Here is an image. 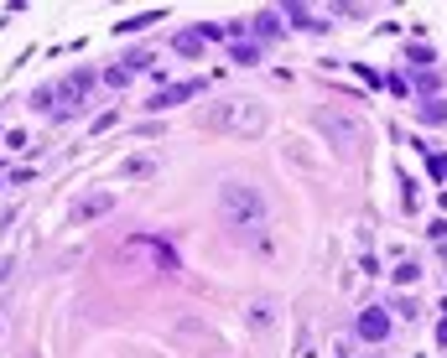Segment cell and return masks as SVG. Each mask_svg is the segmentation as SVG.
I'll use <instances>...</instances> for the list:
<instances>
[{
    "label": "cell",
    "instance_id": "obj_18",
    "mask_svg": "<svg viewBox=\"0 0 447 358\" xmlns=\"http://www.w3.org/2000/svg\"><path fill=\"white\" fill-rule=\"evenodd\" d=\"M104 84H115V88H125V84H130V68H125V62H120V68H110V73H104Z\"/></svg>",
    "mask_w": 447,
    "mask_h": 358
},
{
    "label": "cell",
    "instance_id": "obj_1",
    "mask_svg": "<svg viewBox=\"0 0 447 358\" xmlns=\"http://www.w3.org/2000/svg\"><path fill=\"white\" fill-rule=\"evenodd\" d=\"M219 213L234 223V229H260V223L271 218V203L260 187H250V182H224L219 187Z\"/></svg>",
    "mask_w": 447,
    "mask_h": 358
},
{
    "label": "cell",
    "instance_id": "obj_21",
    "mask_svg": "<svg viewBox=\"0 0 447 358\" xmlns=\"http://www.w3.org/2000/svg\"><path fill=\"white\" fill-rule=\"evenodd\" d=\"M427 166H432V177H447V156H432L427 151Z\"/></svg>",
    "mask_w": 447,
    "mask_h": 358
},
{
    "label": "cell",
    "instance_id": "obj_11",
    "mask_svg": "<svg viewBox=\"0 0 447 358\" xmlns=\"http://www.w3.org/2000/svg\"><path fill=\"white\" fill-rule=\"evenodd\" d=\"M172 47L182 52V58H198V52H203V37H198V32H177Z\"/></svg>",
    "mask_w": 447,
    "mask_h": 358
},
{
    "label": "cell",
    "instance_id": "obj_6",
    "mask_svg": "<svg viewBox=\"0 0 447 358\" xmlns=\"http://www.w3.org/2000/svg\"><path fill=\"white\" fill-rule=\"evenodd\" d=\"M354 327H359V338H364V343H380V338L390 333V317L380 312V307H370V312H364L359 322H354Z\"/></svg>",
    "mask_w": 447,
    "mask_h": 358
},
{
    "label": "cell",
    "instance_id": "obj_4",
    "mask_svg": "<svg viewBox=\"0 0 447 358\" xmlns=\"http://www.w3.org/2000/svg\"><path fill=\"white\" fill-rule=\"evenodd\" d=\"M276 317H281V301H276V296H250L245 301V322L255 327V333H271Z\"/></svg>",
    "mask_w": 447,
    "mask_h": 358
},
{
    "label": "cell",
    "instance_id": "obj_19",
    "mask_svg": "<svg viewBox=\"0 0 447 358\" xmlns=\"http://www.w3.org/2000/svg\"><path fill=\"white\" fill-rule=\"evenodd\" d=\"M406 58H411V62H432V47L427 42H411V47H406Z\"/></svg>",
    "mask_w": 447,
    "mask_h": 358
},
{
    "label": "cell",
    "instance_id": "obj_2",
    "mask_svg": "<svg viewBox=\"0 0 447 358\" xmlns=\"http://www.w3.org/2000/svg\"><path fill=\"white\" fill-rule=\"evenodd\" d=\"M214 125L229 130V135H260V130L271 125V114H266V104H260V99L234 94V99H224L219 110H214Z\"/></svg>",
    "mask_w": 447,
    "mask_h": 358
},
{
    "label": "cell",
    "instance_id": "obj_12",
    "mask_svg": "<svg viewBox=\"0 0 447 358\" xmlns=\"http://www.w3.org/2000/svg\"><path fill=\"white\" fill-rule=\"evenodd\" d=\"M422 125H447V99H427L422 104Z\"/></svg>",
    "mask_w": 447,
    "mask_h": 358
},
{
    "label": "cell",
    "instance_id": "obj_10",
    "mask_svg": "<svg viewBox=\"0 0 447 358\" xmlns=\"http://www.w3.org/2000/svg\"><path fill=\"white\" fill-rule=\"evenodd\" d=\"M255 32L276 42V37H281V11H260V16H255Z\"/></svg>",
    "mask_w": 447,
    "mask_h": 358
},
{
    "label": "cell",
    "instance_id": "obj_14",
    "mask_svg": "<svg viewBox=\"0 0 447 358\" xmlns=\"http://www.w3.org/2000/svg\"><path fill=\"white\" fill-rule=\"evenodd\" d=\"M151 62H156V52H151V47H141V52H130V58H125V68H130V73H136V68L146 73Z\"/></svg>",
    "mask_w": 447,
    "mask_h": 358
},
{
    "label": "cell",
    "instance_id": "obj_16",
    "mask_svg": "<svg viewBox=\"0 0 447 358\" xmlns=\"http://www.w3.org/2000/svg\"><path fill=\"white\" fill-rule=\"evenodd\" d=\"M68 84L78 88V94H89V88H94V73H89V68H78V73L68 78Z\"/></svg>",
    "mask_w": 447,
    "mask_h": 358
},
{
    "label": "cell",
    "instance_id": "obj_3",
    "mask_svg": "<svg viewBox=\"0 0 447 358\" xmlns=\"http://www.w3.org/2000/svg\"><path fill=\"white\" fill-rule=\"evenodd\" d=\"M312 125L328 135V145H333L338 156H354L364 145V125L354 114H344V110H312Z\"/></svg>",
    "mask_w": 447,
    "mask_h": 358
},
{
    "label": "cell",
    "instance_id": "obj_17",
    "mask_svg": "<svg viewBox=\"0 0 447 358\" xmlns=\"http://www.w3.org/2000/svg\"><path fill=\"white\" fill-rule=\"evenodd\" d=\"M416 281H422V270H416V265H401V270H396V286H416Z\"/></svg>",
    "mask_w": 447,
    "mask_h": 358
},
{
    "label": "cell",
    "instance_id": "obj_5",
    "mask_svg": "<svg viewBox=\"0 0 447 358\" xmlns=\"http://www.w3.org/2000/svg\"><path fill=\"white\" fill-rule=\"evenodd\" d=\"M110 208H115V197H110V192H84V197H78V203L68 208V218H73V223H84V218L110 213Z\"/></svg>",
    "mask_w": 447,
    "mask_h": 358
},
{
    "label": "cell",
    "instance_id": "obj_13",
    "mask_svg": "<svg viewBox=\"0 0 447 358\" xmlns=\"http://www.w3.org/2000/svg\"><path fill=\"white\" fill-rule=\"evenodd\" d=\"M120 171H125V177H151V171H156V161H151V156H130V161H125Z\"/></svg>",
    "mask_w": 447,
    "mask_h": 358
},
{
    "label": "cell",
    "instance_id": "obj_20",
    "mask_svg": "<svg viewBox=\"0 0 447 358\" xmlns=\"http://www.w3.org/2000/svg\"><path fill=\"white\" fill-rule=\"evenodd\" d=\"M234 62H260V47H245L240 42V47H234Z\"/></svg>",
    "mask_w": 447,
    "mask_h": 358
},
{
    "label": "cell",
    "instance_id": "obj_8",
    "mask_svg": "<svg viewBox=\"0 0 447 358\" xmlns=\"http://www.w3.org/2000/svg\"><path fill=\"white\" fill-rule=\"evenodd\" d=\"M198 94V84H177V88H162L156 99H146V110H167V104H182V99H193Z\"/></svg>",
    "mask_w": 447,
    "mask_h": 358
},
{
    "label": "cell",
    "instance_id": "obj_9",
    "mask_svg": "<svg viewBox=\"0 0 447 358\" xmlns=\"http://www.w3.org/2000/svg\"><path fill=\"white\" fill-rule=\"evenodd\" d=\"M286 16H292L297 26H307V32H333V26H328V21L318 16V11H307V6H292V11H286Z\"/></svg>",
    "mask_w": 447,
    "mask_h": 358
},
{
    "label": "cell",
    "instance_id": "obj_7",
    "mask_svg": "<svg viewBox=\"0 0 447 358\" xmlns=\"http://www.w3.org/2000/svg\"><path fill=\"white\" fill-rule=\"evenodd\" d=\"M78 99H84V94H78L73 84H58V88H52V104H58L52 114H58V119H73L78 114Z\"/></svg>",
    "mask_w": 447,
    "mask_h": 358
},
{
    "label": "cell",
    "instance_id": "obj_15",
    "mask_svg": "<svg viewBox=\"0 0 447 358\" xmlns=\"http://www.w3.org/2000/svg\"><path fill=\"white\" fill-rule=\"evenodd\" d=\"M416 88L432 99V88H442V73H416Z\"/></svg>",
    "mask_w": 447,
    "mask_h": 358
}]
</instances>
